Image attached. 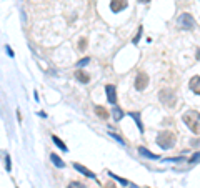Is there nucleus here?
<instances>
[{
	"mask_svg": "<svg viewBox=\"0 0 200 188\" xmlns=\"http://www.w3.org/2000/svg\"><path fill=\"white\" fill-rule=\"evenodd\" d=\"M85 43H87V40H85V38H80V43H79V49H80L82 52L85 50Z\"/></svg>",
	"mask_w": 200,
	"mask_h": 188,
	"instance_id": "b1692460",
	"label": "nucleus"
},
{
	"mask_svg": "<svg viewBox=\"0 0 200 188\" xmlns=\"http://www.w3.org/2000/svg\"><path fill=\"white\" fill-rule=\"evenodd\" d=\"M167 162H172V163H180V162H185L183 157H177V158H167Z\"/></svg>",
	"mask_w": 200,
	"mask_h": 188,
	"instance_id": "4be33fe9",
	"label": "nucleus"
},
{
	"mask_svg": "<svg viewBox=\"0 0 200 188\" xmlns=\"http://www.w3.org/2000/svg\"><path fill=\"white\" fill-rule=\"evenodd\" d=\"M50 160H52V163H53V165H55V167H58V168H63V167H65V163H63V160H62V158L57 155V153H52V155H50Z\"/></svg>",
	"mask_w": 200,
	"mask_h": 188,
	"instance_id": "4468645a",
	"label": "nucleus"
},
{
	"mask_svg": "<svg viewBox=\"0 0 200 188\" xmlns=\"http://www.w3.org/2000/svg\"><path fill=\"white\" fill-rule=\"evenodd\" d=\"M198 80H200V77L198 75H195L192 80H190V88L193 90V93L195 95H198L200 93V87H198Z\"/></svg>",
	"mask_w": 200,
	"mask_h": 188,
	"instance_id": "ddd939ff",
	"label": "nucleus"
},
{
	"mask_svg": "<svg viewBox=\"0 0 200 188\" xmlns=\"http://www.w3.org/2000/svg\"><path fill=\"white\" fill-rule=\"evenodd\" d=\"M89 62H90V59H89V57H85V59H82V60H79V63H77V68H82V67L89 65Z\"/></svg>",
	"mask_w": 200,
	"mask_h": 188,
	"instance_id": "a211bd4d",
	"label": "nucleus"
},
{
	"mask_svg": "<svg viewBox=\"0 0 200 188\" xmlns=\"http://www.w3.org/2000/svg\"><path fill=\"white\" fill-rule=\"evenodd\" d=\"M109 135H110V137H112V138H115V140H117V142H119V143H120V145H124V143H125V142H124V138H120V135H119V133H114V132H110Z\"/></svg>",
	"mask_w": 200,
	"mask_h": 188,
	"instance_id": "6ab92c4d",
	"label": "nucleus"
},
{
	"mask_svg": "<svg viewBox=\"0 0 200 188\" xmlns=\"http://www.w3.org/2000/svg\"><path fill=\"white\" fill-rule=\"evenodd\" d=\"M149 85V75L145 73V72H140V73L135 77V88H137L139 92H142L147 88Z\"/></svg>",
	"mask_w": 200,
	"mask_h": 188,
	"instance_id": "20e7f679",
	"label": "nucleus"
},
{
	"mask_svg": "<svg viewBox=\"0 0 200 188\" xmlns=\"http://www.w3.org/2000/svg\"><path fill=\"white\" fill-rule=\"evenodd\" d=\"M52 140H53V143H55V145H57L58 148H60L62 152H69V148H67V145H65V143L62 142L60 138L57 137V135H52Z\"/></svg>",
	"mask_w": 200,
	"mask_h": 188,
	"instance_id": "2eb2a0df",
	"label": "nucleus"
},
{
	"mask_svg": "<svg viewBox=\"0 0 200 188\" xmlns=\"http://www.w3.org/2000/svg\"><path fill=\"white\" fill-rule=\"evenodd\" d=\"M139 2H140V3H149L150 0H139Z\"/></svg>",
	"mask_w": 200,
	"mask_h": 188,
	"instance_id": "cd10ccee",
	"label": "nucleus"
},
{
	"mask_svg": "<svg viewBox=\"0 0 200 188\" xmlns=\"http://www.w3.org/2000/svg\"><path fill=\"white\" fill-rule=\"evenodd\" d=\"M160 100H162L163 105H168V107H173L175 103V95L172 90H162L160 92Z\"/></svg>",
	"mask_w": 200,
	"mask_h": 188,
	"instance_id": "39448f33",
	"label": "nucleus"
},
{
	"mask_svg": "<svg viewBox=\"0 0 200 188\" xmlns=\"http://www.w3.org/2000/svg\"><path fill=\"white\" fill-rule=\"evenodd\" d=\"M95 113L99 115L102 120H107V118H109V112H107L104 107H100V105H97V107H95Z\"/></svg>",
	"mask_w": 200,
	"mask_h": 188,
	"instance_id": "dca6fc26",
	"label": "nucleus"
},
{
	"mask_svg": "<svg viewBox=\"0 0 200 188\" xmlns=\"http://www.w3.org/2000/svg\"><path fill=\"white\" fill-rule=\"evenodd\" d=\"M157 145L163 150H170L175 145V135L172 132H162L157 135Z\"/></svg>",
	"mask_w": 200,
	"mask_h": 188,
	"instance_id": "f257e3e1",
	"label": "nucleus"
},
{
	"mask_svg": "<svg viewBox=\"0 0 200 188\" xmlns=\"http://www.w3.org/2000/svg\"><path fill=\"white\" fill-rule=\"evenodd\" d=\"M105 188H117L115 185H112V183H109V185H105Z\"/></svg>",
	"mask_w": 200,
	"mask_h": 188,
	"instance_id": "bb28decb",
	"label": "nucleus"
},
{
	"mask_svg": "<svg viewBox=\"0 0 200 188\" xmlns=\"http://www.w3.org/2000/svg\"><path fill=\"white\" fill-rule=\"evenodd\" d=\"M67 188H85V185H82L80 181H70Z\"/></svg>",
	"mask_w": 200,
	"mask_h": 188,
	"instance_id": "aec40b11",
	"label": "nucleus"
},
{
	"mask_svg": "<svg viewBox=\"0 0 200 188\" xmlns=\"http://www.w3.org/2000/svg\"><path fill=\"white\" fill-rule=\"evenodd\" d=\"M112 117H114V122H120V120L125 117V112L120 107L114 105V108H112Z\"/></svg>",
	"mask_w": 200,
	"mask_h": 188,
	"instance_id": "f8f14e48",
	"label": "nucleus"
},
{
	"mask_svg": "<svg viewBox=\"0 0 200 188\" xmlns=\"http://www.w3.org/2000/svg\"><path fill=\"white\" fill-rule=\"evenodd\" d=\"M109 176H110V178H114V180H117L119 183H122V185H124V186L130 185V181H129V180H125V178H120L119 175H115L114 172H109Z\"/></svg>",
	"mask_w": 200,
	"mask_h": 188,
	"instance_id": "f3484780",
	"label": "nucleus"
},
{
	"mask_svg": "<svg viewBox=\"0 0 200 188\" xmlns=\"http://www.w3.org/2000/svg\"><path fill=\"white\" fill-rule=\"evenodd\" d=\"M140 37H142V27H139V32H137V35L134 37V43H139V40H140Z\"/></svg>",
	"mask_w": 200,
	"mask_h": 188,
	"instance_id": "412c9836",
	"label": "nucleus"
},
{
	"mask_svg": "<svg viewBox=\"0 0 200 188\" xmlns=\"http://www.w3.org/2000/svg\"><path fill=\"white\" fill-rule=\"evenodd\" d=\"M74 77H75V78L79 80V82H80V83H87V82L90 80V77L87 75V73H85V72L82 70V68H77V70L74 72Z\"/></svg>",
	"mask_w": 200,
	"mask_h": 188,
	"instance_id": "9b49d317",
	"label": "nucleus"
},
{
	"mask_svg": "<svg viewBox=\"0 0 200 188\" xmlns=\"http://www.w3.org/2000/svg\"><path fill=\"white\" fill-rule=\"evenodd\" d=\"M139 153L142 157L145 158H150V160H160V155H157V153H152V152H149L145 147H139Z\"/></svg>",
	"mask_w": 200,
	"mask_h": 188,
	"instance_id": "1a4fd4ad",
	"label": "nucleus"
},
{
	"mask_svg": "<svg viewBox=\"0 0 200 188\" xmlns=\"http://www.w3.org/2000/svg\"><path fill=\"white\" fill-rule=\"evenodd\" d=\"M129 5V0H112L110 2V10L114 13H119L122 10H125Z\"/></svg>",
	"mask_w": 200,
	"mask_h": 188,
	"instance_id": "423d86ee",
	"label": "nucleus"
},
{
	"mask_svg": "<svg viewBox=\"0 0 200 188\" xmlns=\"http://www.w3.org/2000/svg\"><path fill=\"white\" fill-rule=\"evenodd\" d=\"M5 168H7V172H10L12 170V163H10V157H5Z\"/></svg>",
	"mask_w": 200,
	"mask_h": 188,
	"instance_id": "5701e85b",
	"label": "nucleus"
},
{
	"mask_svg": "<svg viewBox=\"0 0 200 188\" xmlns=\"http://www.w3.org/2000/svg\"><path fill=\"white\" fill-rule=\"evenodd\" d=\"M183 122H185V125L192 130V132L195 133V135H198V122H200V118H198V112L197 110H190V112H187L183 115Z\"/></svg>",
	"mask_w": 200,
	"mask_h": 188,
	"instance_id": "f03ea898",
	"label": "nucleus"
},
{
	"mask_svg": "<svg viewBox=\"0 0 200 188\" xmlns=\"http://www.w3.org/2000/svg\"><path fill=\"white\" fill-rule=\"evenodd\" d=\"M74 168L77 172H80L82 175H85V176H89V178H92V180H95V173L92 172V170H89V168H85L84 165H80V163H74Z\"/></svg>",
	"mask_w": 200,
	"mask_h": 188,
	"instance_id": "6e6552de",
	"label": "nucleus"
},
{
	"mask_svg": "<svg viewBox=\"0 0 200 188\" xmlns=\"http://www.w3.org/2000/svg\"><path fill=\"white\" fill-rule=\"evenodd\" d=\"M197 160H198V152H195L193 157L190 158V163H197Z\"/></svg>",
	"mask_w": 200,
	"mask_h": 188,
	"instance_id": "393cba45",
	"label": "nucleus"
},
{
	"mask_svg": "<svg viewBox=\"0 0 200 188\" xmlns=\"http://www.w3.org/2000/svg\"><path fill=\"white\" fill-rule=\"evenodd\" d=\"M5 50H7V54H8V57H15V55H13V50H12V49H10V47H8V45L5 47Z\"/></svg>",
	"mask_w": 200,
	"mask_h": 188,
	"instance_id": "a878e982",
	"label": "nucleus"
},
{
	"mask_svg": "<svg viewBox=\"0 0 200 188\" xmlns=\"http://www.w3.org/2000/svg\"><path fill=\"white\" fill-rule=\"evenodd\" d=\"M105 93H107V100H109L110 105H115L117 103V90L114 85H107L105 87Z\"/></svg>",
	"mask_w": 200,
	"mask_h": 188,
	"instance_id": "0eeeda50",
	"label": "nucleus"
},
{
	"mask_svg": "<svg viewBox=\"0 0 200 188\" xmlns=\"http://www.w3.org/2000/svg\"><path fill=\"white\" fill-rule=\"evenodd\" d=\"M178 25L183 28V30H192V28L197 27V22L193 20V17L190 13H182L178 18Z\"/></svg>",
	"mask_w": 200,
	"mask_h": 188,
	"instance_id": "7ed1b4c3",
	"label": "nucleus"
},
{
	"mask_svg": "<svg viewBox=\"0 0 200 188\" xmlns=\"http://www.w3.org/2000/svg\"><path fill=\"white\" fill-rule=\"evenodd\" d=\"M127 115L134 118V122H135V125H137V127H139L140 133H144V123H142V118H140V113H139V112H129Z\"/></svg>",
	"mask_w": 200,
	"mask_h": 188,
	"instance_id": "9d476101",
	"label": "nucleus"
}]
</instances>
